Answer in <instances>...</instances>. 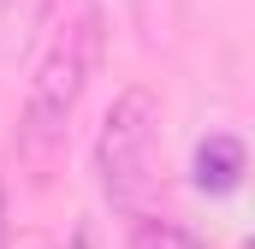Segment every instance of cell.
Here are the masks:
<instances>
[{"instance_id":"cell-1","label":"cell","mask_w":255,"mask_h":249,"mask_svg":"<svg viewBox=\"0 0 255 249\" xmlns=\"http://www.w3.org/2000/svg\"><path fill=\"white\" fill-rule=\"evenodd\" d=\"M95 60H101V6L95 0H77L54 24L42 60H36V77H30V95H24V119H18V154L30 166H48L65 148V130H71V113L95 77Z\"/></svg>"},{"instance_id":"cell-2","label":"cell","mask_w":255,"mask_h":249,"mask_svg":"<svg viewBox=\"0 0 255 249\" xmlns=\"http://www.w3.org/2000/svg\"><path fill=\"white\" fill-rule=\"evenodd\" d=\"M154 160H160V101L154 89L130 83L107 107L101 136H95V184L107 196V208L136 220L154 196Z\"/></svg>"},{"instance_id":"cell-3","label":"cell","mask_w":255,"mask_h":249,"mask_svg":"<svg viewBox=\"0 0 255 249\" xmlns=\"http://www.w3.org/2000/svg\"><path fill=\"white\" fill-rule=\"evenodd\" d=\"M244 172H250V154H244V142H238L232 130H214V136L196 142L190 184L202 190V196H232V190L244 184Z\"/></svg>"},{"instance_id":"cell-4","label":"cell","mask_w":255,"mask_h":249,"mask_svg":"<svg viewBox=\"0 0 255 249\" xmlns=\"http://www.w3.org/2000/svg\"><path fill=\"white\" fill-rule=\"evenodd\" d=\"M130 249H202L190 226H178V220H160V214H136V226H130Z\"/></svg>"},{"instance_id":"cell-5","label":"cell","mask_w":255,"mask_h":249,"mask_svg":"<svg viewBox=\"0 0 255 249\" xmlns=\"http://www.w3.org/2000/svg\"><path fill=\"white\" fill-rule=\"evenodd\" d=\"M54 249H95V232H89V226H71V232H65Z\"/></svg>"},{"instance_id":"cell-6","label":"cell","mask_w":255,"mask_h":249,"mask_svg":"<svg viewBox=\"0 0 255 249\" xmlns=\"http://www.w3.org/2000/svg\"><path fill=\"white\" fill-rule=\"evenodd\" d=\"M0 249H12V208H6V184H0Z\"/></svg>"}]
</instances>
